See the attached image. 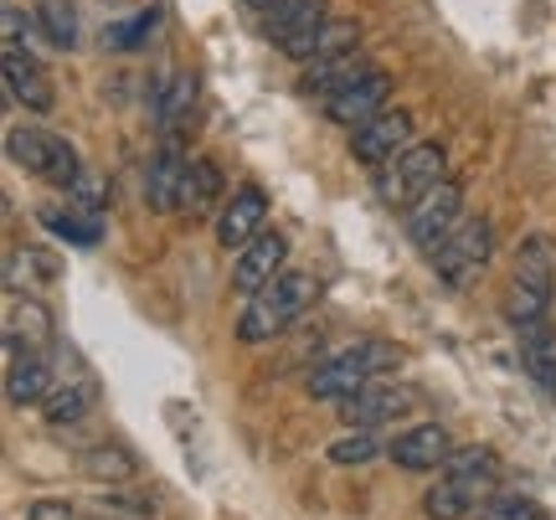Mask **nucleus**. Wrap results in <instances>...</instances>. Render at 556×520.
<instances>
[{
  "label": "nucleus",
  "instance_id": "f257e3e1",
  "mask_svg": "<svg viewBox=\"0 0 556 520\" xmlns=\"http://www.w3.org/2000/svg\"><path fill=\"white\" fill-rule=\"evenodd\" d=\"M319 300V279L315 274H299V268H283L263 283L258 294H248V309L238 315V341L242 345H263L283 335L289 325H299L309 315V304Z\"/></svg>",
  "mask_w": 556,
  "mask_h": 520
},
{
  "label": "nucleus",
  "instance_id": "f03ea898",
  "mask_svg": "<svg viewBox=\"0 0 556 520\" xmlns=\"http://www.w3.org/2000/svg\"><path fill=\"white\" fill-rule=\"evenodd\" d=\"M552 300H556V248L546 232L520 242L516 253V274H510V289H505V320L526 330L552 315Z\"/></svg>",
  "mask_w": 556,
  "mask_h": 520
},
{
  "label": "nucleus",
  "instance_id": "7ed1b4c3",
  "mask_svg": "<svg viewBox=\"0 0 556 520\" xmlns=\"http://www.w3.org/2000/svg\"><path fill=\"white\" fill-rule=\"evenodd\" d=\"M402 351L387 341H361V345H345L336 351L330 360H319L315 377H309V397L319 402H345L356 397L361 386H371V377H381L387 366H397Z\"/></svg>",
  "mask_w": 556,
  "mask_h": 520
},
{
  "label": "nucleus",
  "instance_id": "20e7f679",
  "mask_svg": "<svg viewBox=\"0 0 556 520\" xmlns=\"http://www.w3.org/2000/svg\"><path fill=\"white\" fill-rule=\"evenodd\" d=\"M448 176V150L443 144H402L392 161L377 165V196L387 206H413L417 196H428L438 180Z\"/></svg>",
  "mask_w": 556,
  "mask_h": 520
},
{
  "label": "nucleus",
  "instance_id": "39448f33",
  "mask_svg": "<svg viewBox=\"0 0 556 520\" xmlns=\"http://www.w3.org/2000/svg\"><path fill=\"white\" fill-rule=\"evenodd\" d=\"M5 155H11V165L41 176L47 186H58V191H67V186L83 176L78 150L67 140H58V135H47V129H26V124L11 129V135H5Z\"/></svg>",
  "mask_w": 556,
  "mask_h": 520
},
{
  "label": "nucleus",
  "instance_id": "423d86ee",
  "mask_svg": "<svg viewBox=\"0 0 556 520\" xmlns=\"http://www.w3.org/2000/svg\"><path fill=\"white\" fill-rule=\"evenodd\" d=\"M490 253H495V221L490 217H464L448 238L438 242L433 268H438V279L448 283V289H464V283L490 263Z\"/></svg>",
  "mask_w": 556,
  "mask_h": 520
},
{
  "label": "nucleus",
  "instance_id": "0eeeda50",
  "mask_svg": "<svg viewBox=\"0 0 556 520\" xmlns=\"http://www.w3.org/2000/svg\"><path fill=\"white\" fill-rule=\"evenodd\" d=\"M325 21H330V5H325V0H278L274 11H268V21H263V31L294 62H315Z\"/></svg>",
  "mask_w": 556,
  "mask_h": 520
},
{
  "label": "nucleus",
  "instance_id": "6e6552de",
  "mask_svg": "<svg viewBox=\"0 0 556 520\" xmlns=\"http://www.w3.org/2000/svg\"><path fill=\"white\" fill-rule=\"evenodd\" d=\"M458 221H464V186L443 176L428 196H417L413 206H407V238H413V248H422V253H438V242L448 238Z\"/></svg>",
  "mask_w": 556,
  "mask_h": 520
},
{
  "label": "nucleus",
  "instance_id": "1a4fd4ad",
  "mask_svg": "<svg viewBox=\"0 0 556 520\" xmlns=\"http://www.w3.org/2000/svg\"><path fill=\"white\" fill-rule=\"evenodd\" d=\"M402 144H413V114L407 109H381L377 119H366L351 129V155L361 165H371L377 170L381 161H392Z\"/></svg>",
  "mask_w": 556,
  "mask_h": 520
},
{
  "label": "nucleus",
  "instance_id": "9d476101",
  "mask_svg": "<svg viewBox=\"0 0 556 520\" xmlns=\"http://www.w3.org/2000/svg\"><path fill=\"white\" fill-rule=\"evenodd\" d=\"M387 459L397 469H407V474H433V469H443L454 459V439L438 422H417V428L397 433V443H387Z\"/></svg>",
  "mask_w": 556,
  "mask_h": 520
},
{
  "label": "nucleus",
  "instance_id": "9b49d317",
  "mask_svg": "<svg viewBox=\"0 0 556 520\" xmlns=\"http://www.w3.org/2000/svg\"><path fill=\"white\" fill-rule=\"evenodd\" d=\"M52 397V371L37 345L5 341V402L11 407H31V402Z\"/></svg>",
  "mask_w": 556,
  "mask_h": 520
},
{
  "label": "nucleus",
  "instance_id": "f8f14e48",
  "mask_svg": "<svg viewBox=\"0 0 556 520\" xmlns=\"http://www.w3.org/2000/svg\"><path fill=\"white\" fill-rule=\"evenodd\" d=\"M263 217H268V196H263V186H253V180H242L238 191L227 196V206H222L217 217V242L232 253V248H248V242L263 232Z\"/></svg>",
  "mask_w": 556,
  "mask_h": 520
},
{
  "label": "nucleus",
  "instance_id": "ddd939ff",
  "mask_svg": "<svg viewBox=\"0 0 556 520\" xmlns=\"http://www.w3.org/2000/svg\"><path fill=\"white\" fill-rule=\"evenodd\" d=\"M283 263H289V238L283 232H258L232 263V289L238 294H258L274 274H283Z\"/></svg>",
  "mask_w": 556,
  "mask_h": 520
},
{
  "label": "nucleus",
  "instance_id": "4468645a",
  "mask_svg": "<svg viewBox=\"0 0 556 520\" xmlns=\"http://www.w3.org/2000/svg\"><path fill=\"white\" fill-rule=\"evenodd\" d=\"M387 93H392V78H387L381 67H371L366 78H356L351 88H340L336 99H325V109H330V119H336V124L356 129V124L377 119L381 109H387Z\"/></svg>",
  "mask_w": 556,
  "mask_h": 520
},
{
  "label": "nucleus",
  "instance_id": "2eb2a0df",
  "mask_svg": "<svg viewBox=\"0 0 556 520\" xmlns=\"http://www.w3.org/2000/svg\"><path fill=\"white\" fill-rule=\"evenodd\" d=\"M5 93H11L26 114H52V103H58L47 67H41L26 47H21V52H5Z\"/></svg>",
  "mask_w": 556,
  "mask_h": 520
},
{
  "label": "nucleus",
  "instance_id": "dca6fc26",
  "mask_svg": "<svg viewBox=\"0 0 556 520\" xmlns=\"http://www.w3.org/2000/svg\"><path fill=\"white\" fill-rule=\"evenodd\" d=\"M336 407H340V418H345V428H381V422H397L413 407V397L397 392V386H361L356 397L336 402Z\"/></svg>",
  "mask_w": 556,
  "mask_h": 520
},
{
  "label": "nucleus",
  "instance_id": "f3484780",
  "mask_svg": "<svg viewBox=\"0 0 556 520\" xmlns=\"http://www.w3.org/2000/svg\"><path fill=\"white\" fill-rule=\"evenodd\" d=\"M484 484L464 480V474H443L438 484H428V495H422V516L428 520H464L475 516L479 505H484Z\"/></svg>",
  "mask_w": 556,
  "mask_h": 520
},
{
  "label": "nucleus",
  "instance_id": "a211bd4d",
  "mask_svg": "<svg viewBox=\"0 0 556 520\" xmlns=\"http://www.w3.org/2000/svg\"><path fill=\"white\" fill-rule=\"evenodd\" d=\"M186 165L191 161L180 155V144H165L155 161H150V176H144V206H150V212H176Z\"/></svg>",
  "mask_w": 556,
  "mask_h": 520
},
{
  "label": "nucleus",
  "instance_id": "6ab92c4d",
  "mask_svg": "<svg viewBox=\"0 0 556 520\" xmlns=\"http://www.w3.org/2000/svg\"><path fill=\"white\" fill-rule=\"evenodd\" d=\"M516 335H520V366L541 381V392L556 397V330H552V320L526 325Z\"/></svg>",
  "mask_w": 556,
  "mask_h": 520
},
{
  "label": "nucleus",
  "instance_id": "aec40b11",
  "mask_svg": "<svg viewBox=\"0 0 556 520\" xmlns=\"http://www.w3.org/2000/svg\"><path fill=\"white\" fill-rule=\"evenodd\" d=\"M78 469L93 484H129L139 474V459L124 448V443H93V448H83Z\"/></svg>",
  "mask_w": 556,
  "mask_h": 520
},
{
  "label": "nucleus",
  "instance_id": "412c9836",
  "mask_svg": "<svg viewBox=\"0 0 556 520\" xmlns=\"http://www.w3.org/2000/svg\"><path fill=\"white\" fill-rule=\"evenodd\" d=\"M217 196H227L222 191V176L212 161H191L186 165V180H180V212H191V217H201V212H212L217 206Z\"/></svg>",
  "mask_w": 556,
  "mask_h": 520
},
{
  "label": "nucleus",
  "instance_id": "4be33fe9",
  "mask_svg": "<svg viewBox=\"0 0 556 520\" xmlns=\"http://www.w3.org/2000/svg\"><path fill=\"white\" fill-rule=\"evenodd\" d=\"M371 67H377V62L356 58V52H340V58H330V62H309V88L325 93V99H336L340 88H351L356 78H366Z\"/></svg>",
  "mask_w": 556,
  "mask_h": 520
},
{
  "label": "nucleus",
  "instance_id": "5701e85b",
  "mask_svg": "<svg viewBox=\"0 0 556 520\" xmlns=\"http://www.w3.org/2000/svg\"><path fill=\"white\" fill-rule=\"evenodd\" d=\"M41 227H47L52 238L73 242V248H93V242L103 238V221L78 212V206H47V212H41Z\"/></svg>",
  "mask_w": 556,
  "mask_h": 520
},
{
  "label": "nucleus",
  "instance_id": "b1692460",
  "mask_svg": "<svg viewBox=\"0 0 556 520\" xmlns=\"http://www.w3.org/2000/svg\"><path fill=\"white\" fill-rule=\"evenodd\" d=\"M191 103H197V78H191V73H176V78L165 83L160 103H155L160 135H176L180 124H186V114H191Z\"/></svg>",
  "mask_w": 556,
  "mask_h": 520
},
{
  "label": "nucleus",
  "instance_id": "393cba45",
  "mask_svg": "<svg viewBox=\"0 0 556 520\" xmlns=\"http://www.w3.org/2000/svg\"><path fill=\"white\" fill-rule=\"evenodd\" d=\"M93 381H73V386H58L52 397L41 402V418L52 422V428H67V422H78L88 418V407H93Z\"/></svg>",
  "mask_w": 556,
  "mask_h": 520
},
{
  "label": "nucleus",
  "instance_id": "a878e982",
  "mask_svg": "<svg viewBox=\"0 0 556 520\" xmlns=\"http://www.w3.org/2000/svg\"><path fill=\"white\" fill-rule=\"evenodd\" d=\"M37 26H41V37L52 41V47H78V11L67 5V0H41V11H37Z\"/></svg>",
  "mask_w": 556,
  "mask_h": 520
},
{
  "label": "nucleus",
  "instance_id": "bb28decb",
  "mask_svg": "<svg viewBox=\"0 0 556 520\" xmlns=\"http://www.w3.org/2000/svg\"><path fill=\"white\" fill-rule=\"evenodd\" d=\"M155 21H160V11H135V16H124V21H109V26H103V47L129 52V47H139V41L155 31Z\"/></svg>",
  "mask_w": 556,
  "mask_h": 520
},
{
  "label": "nucleus",
  "instance_id": "cd10ccee",
  "mask_svg": "<svg viewBox=\"0 0 556 520\" xmlns=\"http://www.w3.org/2000/svg\"><path fill=\"white\" fill-rule=\"evenodd\" d=\"M377 454H387L377 439V428H351L345 439L330 443V464H371Z\"/></svg>",
  "mask_w": 556,
  "mask_h": 520
},
{
  "label": "nucleus",
  "instance_id": "c85d7f7f",
  "mask_svg": "<svg viewBox=\"0 0 556 520\" xmlns=\"http://www.w3.org/2000/svg\"><path fill=\"white\" fill-rule=\"evenodd\" d=\"M475 516L479 520H552L536 500H526V495H490Z\"/></svg>",
  "mask_w": 556,
  "mask_h": 520
},
{
  "label": "nucleus",
  "instance_id": "c756f323",
  "mask_svg": "<svg viewBox=\"0 0 556 520\" xmlns=\"http://www.w3.org/2000/svg\"><path fill=\"white\" fill-rule=\"evenodd\" d=\"M62 196H67V206H78V212H88V217H99L103 206H109V186H103L99 170H83Z\"/></svg>",
  "mask_w": 556,
  "mask_h": 520
},
{
  "label": "nucleus",
  "instance_id": "7c9ffc66",
  "mask_svg": "<svg viewBox=\"0 0 556 520\" xmlns=\"http://www.w3.org/2000/svg\"><path fill=\"white\" fill-rule=\"evenodd\" d=\"M5 52H21L26 47V37H31V26H37V16H21L16 5H5Z\"/></svg>",
  "mask_w": 556,
  "mask_h": 520
},
{
  "label": "nucleus",
  "instance_id": "2f4dec72",
  "mask_svg": "<svg viewBox=\"0 0 556 520\" xmlns=\"http://www.w3.org/2000/svg\"><path fill=\"white\" fill-rule=\"evenodd\" d=\"M26 520H83L67 500H31L26 505Z\"/></svg>",
  "mask_w": 556,
  "mask_h": 520
},
{
  "label": "nucleus",
  "instance_id": "473e14b6",
  "mask_svg": "<svg viewBox=\"0 0 556 520\" xmlns=\"http://www.w3.org/2000/svg\"><path fill=\"white\" fill-rule=\"evenodd\" d=\"M248 5H253V11H263V16H268V11H274L278 0H248Z\"/></svg>",
  "mask_w": 556,
  "mask_h": 520
}]
</instances>
